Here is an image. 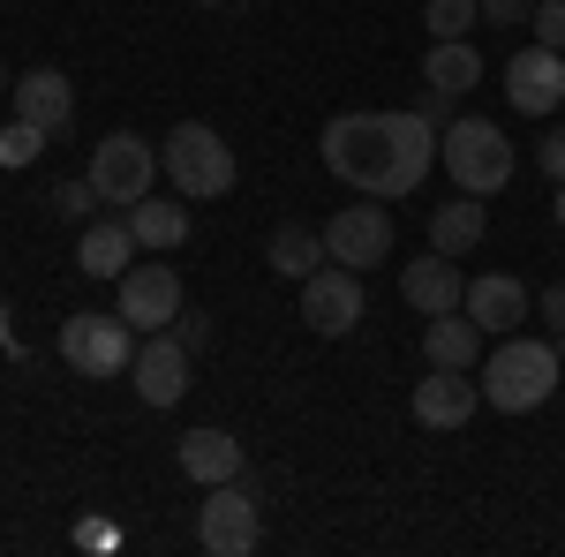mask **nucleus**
Wrapping results in <instances>:
<instances>
[{
	"instance_id": "1",
	"label": "nucleus",
	"mask_w": 565,
	"mask_h": 557,
	"mask_svg": "<svg viewBox=\"0 0 565 557\" xmlns=\"http://www.w3.org/2000/svg\"><path fill=\"white\" fill-rule=\"evenodd\" d=\"M324 167L348 181L354 196H415L437 167V129L407 106V114H340L324 121Z\"/></svg>"
},
{
	"instance_id": "2",
	"label": "nucleus",
	"mask_w": 565,
	"mask_h": 557,
	"mask_svg": "<svg viewBox=\"0 0 565 557\" xmlns=\"http://www.w3.org/2000/svg\"><path fill=\"white\" fill-rule=\"evenodd\" d=\"M482 399L498 407V415H535L551 392H558V346L551 340H521V332H505V340L482 354Z\"/></svg>"
},
{
	"instance_id": "3",
	"label": "nucleus",
	"mask_w": 565,
	"mask_h": 557,
	"mask_svg": "<svg viewBox=\"0 0 565 557\" xmlns=\"http://www.w3.org/2000/svg\"><path fill=\"white\" fill-rule=\"evenodd\" d=\"M437 159H445V173H452V189H468V196L513 189V143H505L498 121H476V114L445 121V129H437Z\"/></svg>"
},
{
	"instance_id": "4",
	"label": "nucleus",
	"mask_w": 565,
	"mask_h": 557,
	"mask_svg": "<svg viewBox=\"0 0 565 557\" xmlns=\"http://www.w3.org/2000/svg\"><path fill=\"white\" fill-rule=\"evenodd\" d=\"M159 167L174 173V196L212 204V196L234 189V143H226L218 129H204V121H181V129L159 143Z\"/></svg>"
},
{
	"instance_id": "5",
	"label": "nucleus",
	"mask_w": 565,
	"mask_h": 557,
	"mask_svg": "<svg viewBox=\"0 0 565 557\" xmlns=\"http://www.w3.org/2000/svg\"><path fill=\"white\" fill-rule=\"evenodd\" d=\"M61 362H68V369H84V377H129L136 324L121 317V309H114V317L84 309V317H68V324H61Z\"/></svg>"
},
{
	"instance_id": "6",
	"label": "nucleus",
	"mask_w": 565,
	"mask_h": 557,
	"mask_svg": "<svg viewBox=\"0 0 565 557\" xmlns=\"http://www.w3.org/2000/svg\"><path fill=\"white\" fill-rule=\"evenodd\" d=\"M196 543L212 557H249L264 543V519H257V497L242 490V474L234 482H212L204 490V513H196Z\"/></svg>"
},
{
	"instance_id": "7",
	"label": "nucleus",
	"mask_w": 565,
	"mask_h": 557,
	"mask_svg": "<svg viewBox=\"0 0 565 557\" xmlns=\"http://www.w3.org/2000/svg\"><path fill=\"white\" fill-rule=\"evenodd\" d=\"M151 181H159V151H151L143 136L114 129L90 151V189H98V204H121V212H129L136 196H151Z\"/></svg>"
},
{
	"instance_id": "8",
	"label": "nucleus",
	"mask_w": 565,
	"mask_h": 557,
	"mask_svg": "<svg viewBox=\"0 0 565 557\" xmlns=\"http://www.w3.org/2000/svg\"><path fill=\"white\" fill-rule=\"evenodd\" d=\"M324 257L348 264V271H377L392 257V212L370 196V204H340L324 218Z\"/></svg>"
},
{
	"instance_id": "9",
	"label": "nucleus",
	"mask_w": 565,
	"mask_h": 557,
	"mask_svg": "<svg viewBox=\"0 0 565 557\" xmlns=\"http://www.w3.org/2000/svg\"><path fill=\"white\" fill-rule=\"evenodd\" d=\"M302 324L324 332V340H348L354 324H362V271H348V264L309 271L302 279Z\"/></svg>"
},
{
	"instance_id": "10",
	"label": "nucleus",
	"mask_w": 565,
	"mask_h": 557,
	"mask_svg": "<svg viewBox=\"0 0 565 557\" xmlns=\"http://www.w3.org/2000/svg\"><path fill=\"white\" fill-rule=\"evenodd\" d=\"M121 317H129L136 332H167L181 317V279H174V264H129L121 279Z\"/></svg>"
},
{
	"instance_id": "11",
	"label": "nucleus",
	"mask_w": 565,
	"mask_h": 557,
	"mask_svg": "<svg viewBox=\"0 0 565 557\" xmlns=\"http://www.w3.org/2000/svg\"><path fill=\"white\" fill-rule=\"evenodd\" d=\"M8 106H15V121H31V129L68 136V121H76V84H68L61 68H23V76L8 84Z\"/></svg>"
},
{
	"instance_id": "12",
	"label": "nucleus",
	"mask_w": 565,
	"mask_h": 557,
	"mask_svg": "<svg viewBox=\"0 0 565 557\" xmlns=\"http://www.w3.org/2000/svg\"><path fill=\"white\" fill-rule=\"evenodd\" d=\"M189 362H196V354H189L174 332H143V346H136V362H129L143 407H174L181 392H189Z\"/></svg>"
},
{
	"instance_id": "13",
	"label": "nucleus",
	"mask_w": 565,
	"mask_h": 557,
	"mask_svg": "<svg viewBox=\"0 0 565 557\" xmlns=\"http://www.w3.org/2000/svg\"><path fill=\"white\" fill-rule=\"evenodd\" d=\"M505 98L521 106V114H558L565 106V53H551V45H527V53H513L505 61Z\"/></svg>"
},
{
	"instance_id": "14",
	"label": "nucleus",
	"mask_w": 565,
	"mask_h": 557,
	"mask_svg": "<svg viewBox=\"0 0 565 557\" xmlns=\"http://www.w3.org/2000/svg\"><path fill=\"white\" fill-rule=\"evenodd\" d=\"M476 407H482V385L468 369H430V377L415 385V422L423 429H460Z\"/></svg>"
},
{
	"instance_id": "15",
	"label": "nucleus",
	"mask_w": 565,
	"mask_h": 557,
	"mask_svg": "<svg viewBox=\"0 0 565 557\" xmlns=\"http://www.w3.org/2000/svg\"><path fill=\"white\" fill-rule=\"evenodd\" d=\"M460 309L476 317L490 340H505L513 324H527V309H535V301H527V287L513 279V271H482V279H468V301H460Z\"/></svg>"
},
{
	"instance_id": "16",
	"label": "nucleus",
	"mask_w": 565,
	"mask_h": 557,
	"mask_svg": "<svg viewBox=\"0 0 565 557\" xmlns=\"http://www.w3.org/2000/svg\"><path fill=\"white\" fill-rule=\"evenodd\" d=\"M399 294H407V309H423V317H445V309L468 301V279H460V264L445 257V249H430L423 264L399 271Z\"/></svg>"
},
{
	"instance_id": "17",
	"label": "nucleus",
	"mask_w": 565,
	"mask_h": 557,
	"mask_svg": "<svg viewBox=\"0 0 565 557\" xmlns=\"http://www.w3.org/2000/svg\"><path fill=\"white\" fill-rule=\"evenodd\" d=\"M482 332L468 309H445V317H430L423 324V354H430V369H482Z\"/></svg>"
},
{
	"instance_id": "18",
	"label": "nucleus",
	"mask_w": 565,
	"mask_h": 557,
	"mask_svg": "<svg viewBox=\"0 0 565 557\" xmlns=\"http://www.w3.org/2000/svg\"><path fill=\"white\" fill-rule=\"evenodd\" d=\"M129 264H136L129 212H121V218H84V242H76V271H90V279H121Z\"/></svg>"
},
{
	"instance_id": "19",
	"label": "nucleus",
	"mask_w": 565,
	"mask_h": 557,
	"mask_svg": "<svg viewBox=\"0 0 565 557\" xmlns=\"http://www.w3.org/2000/svg\"><path fill=\"white\" fill-rule=\"evenodd\" d=\"M242 468H249V452H242L226 429H189V437H181V474H189V482L212 490V482H234Z\"/></svg>"
},
{
	"instance_id": "20",
	"label": "nucleus",
	"mask_w": 565,
	"mask_h": 557,
	"mask_svg": "<svg viewBox=\"0 0 565 557\" xmlns=\"http://www.w3.org/2000/svg\"><path fill=\"white\" fill-rule=\"evenodd\" d=\"M129 234H136V249H181L189 242V196H136L129 204Z\"/></svg>"
},
{
	"instance_id": "21",
	"label": "nucleus",
	"mask_w": 565,
	"mask_h": 557,
	"mask_svg": "<svg viewBox=\"0 0 565 557\" xmlns=\"http://www.w3.org/2000/svg\"><path fill=\"white\" fill-rule=\"evenodd\" d=\"M482 234H490V212H482V196H468V189L430 212V249H445V257H468Z\"/></svg>"
},
{
	"instance_id": "22",
	"label": "nucleus",
	"mask_w": 565,
	"mask_h": 557,
	"mask_svg": "<svg viewBox=\"0 0 565 557\" xmlns=\"http://www.w3.org/2000/svg\"><path fill=\"white\" fill-rule=\"evenodd\" d=\"M423 84H437V90H476L482 84V53L468 39H430V53H423Z\"/></svg>"
},
{
	"instance_id": "23",
	"label": "nucleus",
	"mask_w": 565,
	"mask_h": 557,
	"mask_svg": "<svg viewBox=\"0 0 565 557\" xmlns=\"http://www.w3.org/2000/svg\"><path fill=\"white\" fill-rule=\"evenodd\" d=\"M264 264H271L279 279H295V287H302L309 271H324V234H309V226H279V234H271V249H264Z\"/></svg>"
},
{
	"instance_id": "24",
	"label": "nucleus",
	"mask_w": 565,
	"mask_h": 557,
	"mask_svg": "<svg viewBox=\"0 0 565 557\" xmlns=\"http://www.w3.org/2000/svg\"><path fill=\"white\" fill-rule=\"evenodd\" d=\"M423 23H430V39H468V31L482 23V8H476V0H430Z\"/></svg>"
},
{
	"instance_id": "25",
	"label": "nucleus",
	"mask_w": 565,
	"mask_h": 557,
	"mask_svg": "<svg viewBox=\"0 0 565 557\" xmlns=\"http://www.w3.org/2000/svg\"><path fill=\"white\" fill-rule=\"evenodd\" d=\"M90 204H98L90 173H84V181H61V189H53V218H68V226H84V218H90Z\"/></svg>"
},
{
	"instance_id": "26",
	"label": "nucleus",
	"mask_w": 565,
	"mask_h": 557,
	"mask_svg": "<svg viewBox=\"0 0 565 557\" xmlns=\"http://www.w3.org/2000/svg\"><path fill=\"white\" fill-rule=\"evenodd\" d=\"M45 151V129H31V121H15V129L0 136V167H31Z\"/></svg>"
},
{
	"instance_id": "27",
	"label": "nucleus",
	"mask_w": 565,
	"mask_h": 557,
	"mask_svg": "<svg viewBox=\"0 0 565 557\" xmlns=\"http://www.w3.org/2000/svg\"><path fill=\"white\" fill-rule=\"evenodd\" d=\"M527 31H535V45H551V53H565V0H535Z\"/></svg>"
},
{
	"instance_id": "28",
	"label": "nucleus",
	"mask_w": 565,
	"mask_h": 557,
	"mask_svg": "<svg viewBox=\"0 0 565 557\" xmlns=\"http://www.w3.org/2000/svg\"><path fill=\"white\" fill-rule=\"evenodd\" d=\"M167 332H174V340L189 346V354H204V346H212V317H204V309H189V301H181V317H174V324H167Z\"/></svg>"
},
{
	"instance_id": "29",
	"label": "nucleus",
	"mask_w": 565,
	"mask_h": 557,
	"mask_svg": "<svg viewBox=\"0 0 565 557\" xmlns=\"http://www.w3.org/2000/svg\"><path fill=\"white\" fill-rule=\"evenodd\" d=\"M482 8V23H527L535 15V0H476Z\"/></svg>"
},
{
	"instance_id": "30",
	"label": "nucleus",
	"mask_w": 565,
	"mask_h": 557,
	"mask_svg": "<svg viewBox=\"0 0 565 557\" xmlns=\"http://www.w3.org/2000/svg\"><path fill=\"white\" fill-rule=\"evenodd\" d=\"M535 167L551 173V181H565V129H551L543 143H535Z\"/></svg>"
},
{
	"instance_id": "31",
	"label": "nucleus",
	"mask_w": 565,
	"mask_h": 557,
	"mask_svg": "<svg viewBox=\"0 0 565 557\" xmlns=\"http://www.w3.org/2000/svg\"><path fill=\"white\" fill-rule=\"evenodd\" d=\"M445 106H452V90L423 84V98H415V114H423V121H430V129H445Z\"/></svg>"
},
{
	"instance_id": "32",
	"label": "nucleus",
	"mask_w": 565,
	"mask_h": 557,
	"mask_svg": "<svg viewBox=\"0 0 565 557\" xmlns=\"http://www.w3.org/2000/svg\"><path fill=\"white\" fill-rule=\"evenodd\" d=\"M76 543H84V550H114V543H121V535H114V527H106V519H76Z\"/></svg>"
},
{
	"instance_id": "33",
	"label": "nucleus",
	"mask_w": 565,
	"mask_h": 557,
	"mask_svg": "<svg viewBox=\"0 0 565 557\" xmlns=\"http://www.w3.org/2000/svg\"><path fill=\"white\" fill-rule=\"evenodd\" d=\"M543 324H551V332H565V279L543 294Z\"/></svg>"
},
{
	"instance_id": "34",
	"label": "nucleus",
	"mask_w": 565,
	"mask_h": 557,
	"mask_svg": "<svg viewBox=\"0 0 565 557\" xmlns=\"http://www.w3.org/2000/svg\"><path fill=\"white\" fill-rule=\"evenodd\" d=\"M551 212H558V226H565V181H558V204H551Z\"/></svg>"
},
{
	"instance_id": "35",
	"label": "nucleus",
	"mask_w": 565,
	"mask_h": 557,
	"mask_svg": "<svg viewBox=\"0 0 565 557\" xmlns=\"http://www.w3.org/2000/svg\"><path fill=\"white\" fill-rule=\"evenodd\" d=\"M8 84H15V76H8V68H0V90H8Z\"/></svg>"
},
{
	"instance_id": "36",
	"label": "nucleus",
	"mask_w": 565,
	"mask_h": 557,
	"mask_svg": "<svg viewBox=\"0 0 565 557\" xmlns=\"http://www.w3.org/2000/svg\"><path fill=\"white\" fill-rule=\"evenodd\" d=\"M558 362H565V332H558Z\"/></svg>"
},
{
	"instance_id": "37",
	"label": "nucleus",
	"mask_w": 565,
	"mask_h": 557,
	"mask_svg": "<svg viewBox=\"0 0 565 557\" xmlns=\"http://www.w3.org/2000/svg\"><path fill=\"white\" fill-rule=\"evenodd\" d=\"M196 8H218V0H196Z\"/></svg>"
}]
</instances>
